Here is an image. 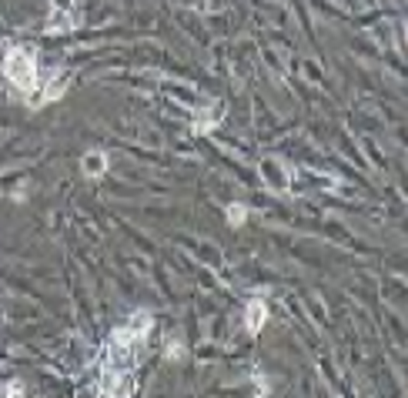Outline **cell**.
Returning <instances> with one entry per match:
<instances>
[{"label": "cell", "mask_w": 408, "mask_h": 398, "mask_svg": "<svg viewBox=\"0 0 408 398\" xmlns=\"http://www.w3.org/2000/svg\"><path fill=\"white\" fill-rule=\"evenodd\" d=\"M4 74L13 88L20 90H34L40 84V71H37V57L27 51V47H11L4 57Z\"/></svg>", "instance_id": "6da1fadb"}, {"label": "cell", "mask_w": 408, "mask_h": 398, "mask_svg": "<svg viewBox=\"0 0 408 398\" xmlns=\"http://www.w3.org/2000/svg\"><path fill=\"white\" fill-rule=\"evenodd\" d=\"M265 321H268V305L265 301H248V308H244V325H248V332L255 334L265 328Z\"/></svg>", "instance_id": "7a4b0ae2"}, {"label": "cell", "mask_w": 408, "mask_h": 398, "mask_svg": "<svg viewBox=\"0 0 408 398\" xmlns=\"http://www.w3.org/2000/svg\"><path fill=\"white\" fill-rule=\"evenodd\" d=\"M80 171H84L88 178H104V171H107V157H104V151H90V155L80 161Z\"/></svg>", "instance_id": "3957f363"}, {"label": "cell", "mask_w": 408, "mask_h": 398, "mask_svg": "<svg viewBox=\"0 0 408 398\" xmlns=\"http://www.w3.org/2000/svg\"><path fill=\"white\" fill-rule=\"evenodd\" d=\"M244 215H248V211H244V207H238V205H231V207H228V221L234 224V228H238V224L244 221Z\"/></svg>", "instance_id": "277c9868"}]
</instances>
